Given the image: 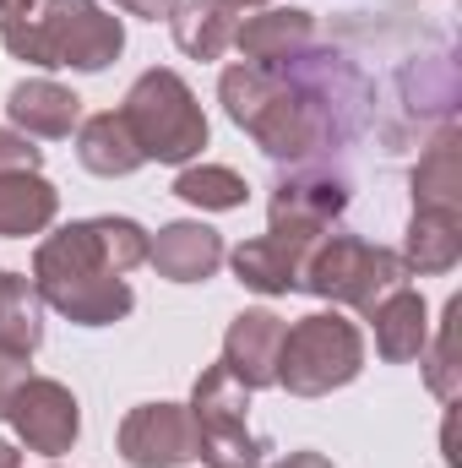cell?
<instances>
[{"label":"cell","mask_w":462,"mask_h":468,"mask_svg":"<svg viewBox=\"0 0 462 468\" xmlns=\"http://www.w3.org/2000/svg\"><path fill=\"white\" fill-rule=\"evenodd\" d=\"M38 0H0V16H27Z\"/></svg>","instance_id":"29"},{"label":"cell","mask_w":462,"mask_h":468,"mask_svg":"<svg viewBox=\"0 0 462 468\" xmlns=\"http://www.w3.org/2000/svg\"><path fill=\"white\" fill-rule=\"evenodd\" d=\"M272 468H332L321 452H289V458H278Z\"/></svg>","instance_id":"28"},{"label":"cell","mask_w":462,"mask_h":468,"mask_svg":"<svg viewBox=\"0 0 462 468\" xmlns=\"http://www.w3.org/2000/svg\"><path fill=\"white\" fill-rule=\"evenodd\" d=\"M174 197L202 207V213H234V207H245L250 186H245V175H234L229 164H185L180 180H174Z\"/></svg>","instance_id":"23"},{"label":"cell","mask_w":462,"mask_h":468,"mask_svg":"<svg viewBox=\"0 0 462 468\" xmlns=\"http://www.w3.org/2000/svg\"><path fill=\"white\" fill-rule=\"evenodd\" d=\"M77 158L88 175H104V180H120V175H136L147 158L131 136V125L120 120V110H104V115H88L77 125Z\"/></svg>","instance_id":"20"},{"label":"cell","mask_w":462,"mask_h":468,"mask_svg":"<svg viewBox=\"0 0 462 468\" xmlns=\"http://www.w3.org/2000/svg\"><path fill=\"white\" fill-rule=\"evenodd\" d=\"M397 256L408 261L414 278L452 272V267L462 261V213H446V207H414Z\"/></svg>","instance_id":"17"},{"label":"cell","mask_w":462,"mask_h":468,"mask_svg":"<svg viewBox=\"0 0 462 468\" xmlns=\"http://www.w3.org/2000/svg\"><path fill=\"white\" fill-rule=\"evenodd\" d=\"M0 468H22V452L11 441H0Z\"/></svg>","instance_id":"30"},{"label":"cell","mask_w":462,"mask_h":468,"mask_svg":"<svg viewBox=\"0 0 462 468\" xmlns=\"http://www.w3.org/2000/svg\"><path fill=\"white\" fill-rule=\"evenodd\" d=\"M0 420L16 431V441H22L27 452H44V458L71 452L77 436H82V403H77V392H71L66 381H55V376H27V381L11 392V403H5Z\"/></svg>","instance_id":"9"},{"label":"cell","mask_w":462,"mask_h":468,"mask_svg":"<svg viewBox=\"0 0 462 468\" xmlns=\"http://www.w3.org/2000/svg\"><path fill=\"white\" fill-rule=\"evenodd\" d=\"M224 256H229L224 234L207 229V224H196V218L163 224V229L147 239V261H152V272L169 278V283H207V278L224 267Z\"/></svg>","instance_id":"12"},{"label":"cell","mask_w":462,"mask_h":468,"mask_svg":"<svg viewBox=\"0 0 462 468\" xmlns=\"http://www.w3.org/2000/svg\"><path fill=\"white\" fill-rule=\"evenodd\" d=\"M191 425H196V458L207 468H261L267 441L250 436L245 414H250V387H239L229 365H207L191 387Z\"/></svg>","instance_id":"7"},{"label":"cell","mask_w":462,"mask_h":468,"mask_svg":"<svg viewBox=\"0 0 462 468\" xmlns=\"http://www.w3.org/2000/svg\"><path fill=\"white\" fill-rule=\"evenodd\" d=\"M169 27H174L180 55H191V60H218L224 49H234L239 16H234L229 5H218V0H180L174 16H169Z\"/></svg>","instance_id":"21"},{"label":"cell","mask_w":462,"mask_h":468,"mask_svg":"<svg viewBox=\"0 0 462 468\" xmlns=\"http://www.w3.org/2000/svg\"><path fill=\"white\" fill-rule=\"evenodd\" d=\"M310 44H316V16L299 11V5H267V11H256L234 27V49L250 66H278V60H289Z\"/></svg>","instance_id":"14"},{"label":"cell","mask_w":462,"mask_h":468,"mask_svg":"<svg viewBox=\"0 0 462 468\" xmlns=\"http://www.w3.org/2000/svg\"><path fill=\"white\" fill-rule=\"evenodd\" d=\"M147 239L152 234L136 218L115 213L66 224L33 250V289L49 311H60L77 327H115L136 305L125 272L147 261Z\"/></svg>","instance_id":"2"},{"label":"cell","mask_w":462,"mask_h":468,"mask_svg":"<svg viewBox=\"0 0 462 468\" xmlns=\"http://www.w3.org/2000/svg\"><path fill=\"white\" fill-rule=\"evenodd\" d=\"M364 322L375 327V354H381L386 365H408V359H419L425 344H430V305H425L419 289L386 294Z\"/></svg>","instance_id":"16"},{"label":"cell","mask_w":462,"mask_h":468,"mask_svg":"<svg viewBox=\"0 0 462 468\" xmlns=\"http://www.w3.org/2000/svg\"><path fill=\"white\" fill-rule=\"evenodd\" d=\"M408 278L414 272H408V261L397 250H386V245H375L364 234L332 229L321 234V245L310 250L299 289L316 294V300H332V305H348V311L370 316L386 294L408 289Z\"/></svg>","instance_id":"5"},{"label":"cell","mask_w":462,"mask_h":468,"mask_svg":"<svg viewBox=\"0 0 462 468\" xmlns=\"http://www.w3.org/2000/svg\"><path fill=\"white\" fill-rule=\"evenodd\" d=\"M120 120L131 125L136 147L147 164H191L202 147H207V115L191 93V82L169 66H152L131 82L125 104H120Z\"/></svg>","instance_id":"4"},{"label":"cell","mask_w":462,"mask_h":468,"mask_svg":"<svg viewBox=\"0 0 462 468\" xmlns=\"http://www.w3.org/2000/svg\"><path fill=\"white\" fill-rule=\"evenodd\" d=\"M310 250L316 245H299L289 234L267 229V234H256V239H245V245H234L224 261L234 267V278L245 289H256V294H299V278H305Z\"/></svg>","instance_id":"13"},{"label":"cell","mask_w":462,"mask_h":468,"mask_svg":"<svg viewBox=\"0 0 462 468\" xmlns=\"http://www.w3.org/2000/svg\"><path fill=\"white\" fill-rule=\"evenodd\" d=\"M0 44L44 71H104L125 49V27L99 0H38L27 16H0Z\"/></svg>","instance_id":"3"},{"label":"cell","mask_w":462,"mask_h":468,"mask_svg":"<svg viewBox=\"0 0 462 468\" xmlns=\"http://www.w3.org/2000/svg\"><path fill=\"white\" fill-rule=\"evenodd\" d=\"M11 169H44V147H33V136H22L11 125H0V175H11Z\"/></svg>","instance_id":"25"},{"label":"cell","mask_w":462,"mask_h":468,"mask_svg":"<svg viewBox=\"0 0 462 468\" xmlns=\"http://www.w3.org/2000/svg\"><path fill=\"white\" fill-rule=\"evenodd\" d=\"M218 5H229V11H256V5H272V0H218Z\"/></svg>","instance_id":"31"},{"label":"cell","mask_w":462,"mask_h":468,"mask_svg":"<svg viewBox=\"0 0 462 468\" xmlns=\"http://www.w3.org/2000/svg\"><path fill=\"white\" fill-rule=\"evenodd\" d=\"M27 359H33V354H11V349H0V414H5V403H11V392H16V387H22V381L33 376V370H27Z\"/></svg>","instance_id":"26"},{"label":"cell","mask_w":462,"mask_h":468,"mask_svg":"<svg viewBox=\"0 0 462 468\" xmlns=\"http://www.w3.org/2000/svg\"><path fill=\"white\" fill-rule=\"evenodd\" d=\"M60 213V191L38 169H11L0 175V239H27L44 234Z\"/></svg>","instance_id":"19"},{"label":"cell","mask_w":462,"mask_h":468,"mask_svg":"<svg viewBox=\"0 0 462 468\" xmlns=\"http://www.w3.org/2000/svg\"><path fill=\"white\" fill-rule=\"evenodd\" d=\"M5 115H11V131H22V136L60 142L82 125V99L49 77H27L5 93Z\"/></svg>","instance_id":"15"},{"label":"cell","mask_w":462,"mask_h":468,"mask_svg":"<svg viewBox=\"0 0 462 468\" xmlns=\"http://www.w3.org/2000/svg\"><path fill=\"white\" fill-rule=\"evenodd\" d=\"M348 202H353V186H348L343 169H332V164H299V169H289L272 186L267 229L289 234L299 245H321V234H332V224L348 213Z\"/></svg>","instance_id":"8"},{"label":"cell","mask_w":462,"mask_h":468,"mask_svg":"<svg viewBox=\"0 0 462 468\" xmlns=\"http://www.w3.org/2000/svg\"><path fill=\"white\" fill-rule=\"evenodd\" d=\"M224 115L278 164H332L375 115L370 77L343 49H299L278 66L239 60L218 77Z\"/></svg>","instance_id":"1"},{"label":"cell","mask_w":462,"mask_h":468,"mask_svg":"<svg viewBox=\"0 0 462 468\" xmlns=\"http://www.w3.org/2000/svg\"><path fill=\"white\" fill-rule=\"evenodd\" d=\"M120 458L131 468H180L196 463V425L185 403H136L120 420Z\"/></svg>","instance_id":"10"},{"label":"cell","mask_w":462,"mask_h":468,"mask_svg":"<svg viewBox=\"0 0 462 468\" xmlns=\"http://www.w3.org/2000/svg\"><path fill=\"white\" fill-rule=\"evenodd\" d=\"M457 322H462V300L452 294L446 300V316H441V333H436V344H425V381H430V392L441 398V403H457L462 392V365H457Z\"/></svg>","instance_id":"24"},{"label":"cell","mask_w":462,"mask_h":468,"mask_svg":"<svg viewBox=\"0 0 462 468\" xmlns=\"http://www.w3.org/2000/svg\"><path fill=\"white\" fill-rule=\"evenodd\" d=\"M364 370V333L348 322L343 311H310L294 327H283L278 349V387L294 398H327L348 387Z\"/></svg>","instance_id":"6"},{"label":"cell","mask_w":462,"mask_h":468,"mask_svg":"<svg viewBox=\"0 0 462 468\" xmlns=\"http://www.w3.org/2000/svg\"><path fill=\"white\" fill-rule=\"evenodd\" d=\"M414 207H446V213H462V131L457 120H446L430 147L419 153L414 164Z\"/></svg>","instance_id":"18"},{"label":"cell","mask_w":462,"mask_h":468,"mask_svg":"<svg viewBox=\"0 0 462 468\" xmlns=\"http://www.w3.org/2000/svg\"><path fill=\"white\" fill-rule=\"evenodd\" d=\"M283 316L256 305V311H239L224 333V365L239 387L261 392V387H278V349H283Z\"/></svg>","instance_id":"11"},{"label":"cell","mask_w":462,"mask_h":468,"mask_svg":"<svg viewBox=\"0 0 462 468\" xmlns=\"http://www.w3.org/2000/svg\"><path fill=\"white\" fill-rule=\"evenodd\" d=\"M38 344H44V300H38L33 278L0 272V349L33 354Z\"/></svg>","instance_id":"22"},{"label":"cell","mask_w":462,"mask_h":468,"mask_svg":"<svg viewBox=\"0 0 462 468\" xmlns=\"http://www.w3.org/2000/svg\"><path fill=\"white\" fill-rule=\"evenodd\" d=\"M125 16H142V22H169L180 0H115Z\"/></svg>","instance_id":"27"}]
</instances>
